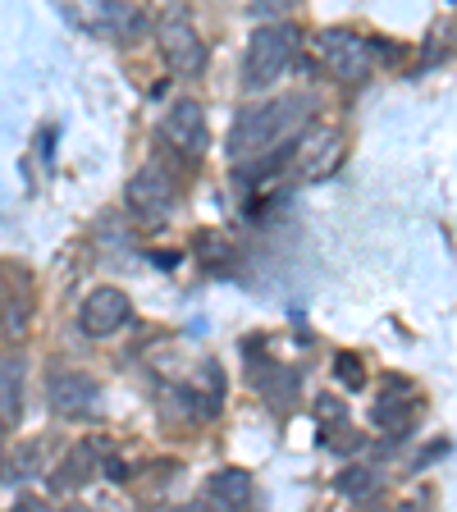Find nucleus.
I'll use <instances>...</instances> for the list:
<instances>
[{
    "instance_id": "obj_2",
    "label": "nucleus",
    "mask_w": 457,
    "mask_h": 512,
    "mask_svg": "<svg viewBox=\"0 0 457 512\" xmlns=\"http://www.w3.org/2000/svg\"><path fill=\"white\" fill-rule=\"evenodd\" d=\"M302 51V28L298 23H261L247 37V60H243V87L247 92H266L293 69Z\"/></svg>"
},
{
    "instance_id": "obj_8",
    "label": "nucleus",
    "mask_w": 457,
    "mask_h": 512,
    "mask_svg": "<svg viewBox=\"0 0 457 512\" xmlns=\"http://www.w3.org/2000/svg\"><path fill=\"white\" fill-rule=\"evenodd\" d=\"M293 165H298V179L302 183H316V179H330L339 170L343 160V138L330 133V128H302L298 138H293Z\"/></svg>"
},
{
    "instance_id": "obj_18",
    "label": "nucleus",
    "mask_w": 457,
    "mask_h": 512,
    "mask_svg": "<svg viewBox=\"0 0 457 512\" xmlns=\"http://www.w3.org/2000/svg\"><path fill=\"white\" fill-rule=\"evenodd\" d=\"M334 375H339L348 389H366V371H362V362H357L352 352H339V362H334Z\"/></svg>"
},
{
    "instance_id": "obj_6",
    "label": "nucleus",
    "mask_w": 457,
    "mask_h": 512,
    "mask_svg": "<svg viewBox=\"0 0 457 512\" xmlns=\"http://www.w3.org/2000/svg\"><path fill=\"white\" fill-rule=\"evenodd\" d=\"M124 202L138 220H165V215H174V206H179V183H174L170 170H160V165H142V170L128 179Z\"/></svg>"
},
{
    "instance_id": "obj_15",
    "label": "nucleus",
    "mask_w": 457,
    "mask_h": 512,
    "mask_svg": "<svg viewBox=\"0 0 457 512\" xmlns=\"http://www.w3.org/2000/svg\"><path fill=\"white\" fill-rule=\"evenodd\" d=\"M334 490H339L343 499L366 503V499H380L384 480H380V471H375V467H348V471H339V476H334Z\"/></svg>"
},
{
    "instance_id": "obj_10",
    "label": "nucleus",
    "mask_w": 457,
    "mask_h": 512,
    "mask_svg": "<svg viewBox=\"0 0 457 512\" xmlns=\"http://www.w3.org/2000/svg\"><path fill=\"white\" fill-rule=\"evenodd\" d=\"M206 499L220 503V508H229V512L252 508V499H256L252 471H243V467H220L211 480H206Z\"/></svg>"
},
{
    "instance_id": "obj_1",
    "label": "nucleus",
    "mask_w": 457,
    "mask_h": 512,
    "mask_svg": "<svg viewBox=\"0 0 457 512\" xmlns=\"http://www.w3.org/2000/svg\"><path fill=\"white\" fill-rule=\"evenodd\" d=\"M311 119H316V96L311 92H288V96H275V101H261V106H247L234 119V128H229L224 151L234 160H247L256 151L284 147V142L298 138Z\"/></svg>"
},
{
    "instance_id": "obj_21",
    "label": "nucleus",
    "mask_w": 457,
    "mask_h": 512,
    "mask_svg": "<svg viewBox=\"0 0 457 512\" xmlns=\"http://www.w3.org/2000/svg\"><path fill=\"white\" fill-rule=\"evenodd\" d=\"M444 453H448V439H435V444H430L426 453H421V458H416V471H426L430 462H439V458H444Z\"/></svg>"
},
{
    "instance_id": "obj_14",
    "label": "nucleus",
    "mask_w": 457,
    "mask_h": 512,
    "mask_svg": "<svg viewBox=\"0 0 457 512\" xmlns=\"http://www.w3.org/2000/svg\"><path fill=\"white\" fill-rule=\"evenodd\" d=\"M252 384L266 394V403L288 407V398L298 394V371H284V366H270V362H261V366L252 362Z\"/></svg>"
},
{
    "instance_id": "obj_22",
    "label": "nucleus",
    "mask_w": 457,
    "mask_h": 512,
    "mask_svg": "<svg viewBox=\"0 0 457 512\" xmlns=\"http://www.w3.org/2000/svg\"><path fill=\"white\" fill-rule=\"evenodd\" d=\"M160 5V19H179V14H188V0H156Z\"/></svg>"
},
{
    "instance_id": "obj_5",
    "label": "nucleus",
    "mask_w": 457,
    "mask_h": 512,
    "mask_svg": "<svg viewBox=\"0 0 457 512\" xmlns=\"http://www.w3.org/2000/svg\"><path fill=\"white\" fill-rule=\"evenodd\" d=\"M160 142H170L183 160H202L211 151V124H206V110L192 101V96H179L165 119H160Z\"/></svg>"
},
{
    "instance_id": "obj_7",
    "label": "nucleus",
    "mask_w": 457,
    "mask_h": 512,
    "mask_svg": "<svg viewBox=\"0 0 457 512\" xmlns=\"http://www.w3.org/2000/svg\"><path fill=\"white\" fill-rule=\"evenodd\" d=\"M156 46H160V60L170 64V74H202L206 69V42L202 32L188 23V14L179 19H160L156 28Z\"/></svg>"
},
{
    "instance_id": "obj_9",
    "label": "nucleus",
    "mask_w": 457,
    "mask_h": 512,
    "mask_svg": "<svg viewBox=\"0 0 457 512\" xmlns=\"http://www.w3.org/2000/svg\"><path fill=\"white\" fill-rule=\"evenodd\" d=\"M124 325H133V302H128L124 288H92L78 307V330L87 339H110Z\"/></svg>"
},
{
    "instance_id": "obj_20",
    "label": "nucleus",
    "mask_w": 457,
    "mask_h": 512,
    "mask_svg": "<svg viewBox=\"0 0 457 512\" xmlns=\"http://www.w3.org/2000/svg\"><path fill=\"white\" fill-rule=\"evenodd\" d=\"M96 471H101V476H110V480H128L124 458H96Z\"/></svg>"
},
{
    "instance_id": "obj_13",
    "label": "nucleus",
    "mask_w": 457,
    "mask_h": 512,
    "mask_svg": "<svg viewBox=\"0 0 457 512\" xmlns=\"http://www.w3.org/2000/svg\"><path fill=\"white\" fill-rule=\"evenodd\" d=\"M92 476H96V448L78 444L74 453H64V462L51 471V490L55 494H78Z\"/></svg>"
},
{
    "instance_id": "obj_19",
    "label": "nucleus",
    "mask_w": 457,
    "mask_h": 512,
    "mask_svg": "<svg viewBox=\"0 0 457 512\" xmlns=\"http://www.w3.org/2000/svg\"><path fill=\"white\" fill-rule=\"evenodd\" d=\"M293 5H298V0H247V14H252V19H284Z\"/></svg>"
},
{
    "instance_id": "obj_3",
    "label": "nucleus",
    "mask_w": 457,
    "mask_h": 512,
    "mask_svg": "<svg viewBox=\"0 0 457 512\" xmlns=\"http://www.w3.org/2000/svg\"><path fill=\"white\" fill-rule=\"evenodd\" d=\"M46 403H51L55 416H64V421H96L101 407H106V389H101L96 375L78 371V366H55V371L46 375Z\"/></svg>"
},
{
    "instance_id": "obj_12",
    "label": "nucleus",
    "mask_w": 457,
    "mask_h": 512,
    "mask_svg": "<svg viewBox=\"0 0 457 512\" xmlns=\"http://www.w3.org/2000/svg\"><path fill=\"white\" fill-rule=\"evenodd\" d=\"M407 407H416L412 403V384L398 380V375H389V380H384V389H380V398H375V407H371V421L380 430L403 435V412H407Z\"/></svg>"
},
{
    "instance_id": "obj_17",
    "label": "nucleus",
    "mask_w": 457,
    "mask_h": 512,
    "mask_svg": "<svg viewBox=\"0 0 457 512\" xmlns=\"http://www.w3.org/2000/svg\"><path fill=\"white\" fill-rule=\"evenodd\" d=\"M453 55V23H435L430 28V37H426V55H421V69H435L439 60H448Z\"/></svg>"
},
{
    "instance_id": "obj_4",
    "label": "nucleus",
    "mask_w": 457,
    "mask_h": 512,
    "mask_svg": "<svg viewBox=\"0 0 457 512\" xmlns=\"http://www.w3.org/2000/svg\"><path fill=\"white\" fill-rule=\"evenodd\" d=\"M320 64L339 83H366L375 69V42L352 28H325L320 32Z\"/></svg>"
},
{
    "instance_id": "obj_16",
    "label": "nucleus",
    "mask_w": 457,
    "mask_h": 512,
    "mask_svg": "<svg viewBox=\"0 0 457 512\" xmlns=\"http://www.w3.org/2000/svg\"><path fill=\"white\" fill-rule=\"evenodd\" d=\"M37 467H42V444H23V448H14L10 458H5L0 480H5V485H23L28 476H37Z\"/></svg>"
},
{
    "instance_id": "obj_23",
    "label": "nucleus",
    "mask_w": 457,
    "mask_h": 512,
    "mask_svg": "<svg viewBox=\"0 0 457 512\" xmlns=\"http://www.w3.org/2000/svg\"><path fill=\"white\" fill-rule=\"evenodd\" d=\"M320 416H334V421H339V416H343V403H320Z\"/></svg>"
},
{
    "instance_id": "obj_11",
    "label": "nucleus",
    "mask_w": 457,
    "mask_h": 512,
    "mask_svg": "<svg viewBox=\"0 0 457 512\" xmlns=\"http://www.w3.org/2000/svg\"><path fill=\"white\" fill-rule=\"evenodd\" d=\"M23 394H28V362L0 357V426H19Z\"/></svg>"
}]
</instances>
